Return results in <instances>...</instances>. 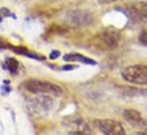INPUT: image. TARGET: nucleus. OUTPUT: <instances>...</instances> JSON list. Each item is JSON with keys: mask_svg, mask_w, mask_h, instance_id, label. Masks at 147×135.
<instances>
[{"mask_svg": "<svg viewBox=\"0 0 147 135\" xmlns=\"http://www.w3.org/2000/svg\"><path fill=\"white\" fill-rule=\"evenodd\" d=\"M121 40V34L117 30L109 27L103 30L102 32L97 34L94 40H92V44L97 50L100 51H110L115 49Z\"/></svg>", "mask_w": 147, "mask_h": 135, "instance_id": "nucleus-1", "label": "nucleus"}, {"mask_svg": "<svg viewBox=\"0 0 147 135\" xmlns=\"http://www.w3.org/2000/svg\"><path fill=\"white\" fill-rule=\"evenodd\" d=\"M24 88L28 92L33 94H46L53 97H59L63 94V90L61 86L40 80H29L24 83Z\"/></svg>", "mask_w": 147, "mask_h": 135, "instance_id": "nucleus-2", "label": "nucleus"}, {"mask_svg": "<svg viewBox=\"0 0 147 135\" xmlns=\"http://www.w3.org/2000/svg\"><path fill=\"white\" fill-rule=\"evenodd\" d=\"M124 81L134 84L147 85V66L146 65H134L125 67L122 73Z\"/></svg>", "mask_w": 147, "mask_h": 135, "instance_id": "nucleus-3", "label": "nucleus"}, {"mask_svg": "<svg viewBox=\"0 0 147 135\" xmlns=\"http://www.w3.org/2000/svg\"><path fill=\"white\" fill-rule=\"evenodd\" d=\"M132 22H145L147 21V1H138L125 5L121 8Z\"/></svg>", "mask_w": 147, "mask_h": 135, "instance_id": "nucleus-4", "label": "nucleus"}, {"mask_svg": "<svg viewBox=\"0 0 147 135\" xmlns=\"http://www.w3.org/2000/svg\"><path fill=\"white\" fill-rule=\"evenodd\" d=\"M65 19L73 26H90L94 23V15L87 10L74 9L66 13Z\"/></svg>", "mask_w": 147, "mask_h": 135, "instance_id": "nucleus-5", "label": "nucleus"}, {"mask_svg": "<svg viewBox=\"0 0 147 135\" xmlns=\"http://www.w3.org/2000/svg\"><path fill=\"white\" fill-rule=\"evenodd\" d=\"M95 126L104 134L107 135H123L125 134V131L123 126L114 120V119H96L94 122Z\"/></svg>", "mask_w": 147, "mask_h": 135, "instance_id": "nucleus-6", "label": "nucleus"}, {"mask_svg": "<svg viewBox=\"0 0 147 135\" xmlns=\"http://www.w3.org/2000/svg\"><path fill=\"white\" fill-rule=\"evenodd\" d=\"M64 126L69 127L71 130L70 134H86L89 132V127L87 125V123L80 118V117H75V116H71V117H67L65 120H64Z\"/></svg>", "mask_w": 147, "mask_h": 135, "instance_id": "nucleus-7", "label": "nucleus"}, {"mask_svg": "<svg viewBox=\"0 0 147 135\" xmlns=\"http://www.w3.org/2000/svg\"><path fill=\"white\" fill-rule=\"evenodd\" d=\"M53 100L48 98L46 94L39 96L37 98L32 99L30 101V109L32 112L40 115V114H46L49 111V109L53 107Z\"/></svg>", "mask_w": 147, "mask_h": 135, "instance_id": "nucleus-8", "label": "nucleus"}, {"mask_svg": "<svg viewBox=\"0 0 147 135\" xmlns=\"http://www.w3.org/2000/svg\"><path fill=\"white\" fill-rule=\"evenodd\" d=\"M123 118L132 126V127H144L145 120L140 112L134 109H125L123 111Z\"/></svg>", "mask_w": 147, "mask_h": 135, "instance_id": "nucleus-9", "label": "nucleus"}, {"mask_svg": "<svg viewBox=\"0 0 147 135\" xmlns=\"http://www.w3.org/2000/svg\"><path fill=\"white\" fill-rule=\"evenodd\" d=\"M64 60L65 61H79V63H83L87 65H96V61L94 59H90L88 57H84L80 53H67L64 56Z\"/></svg>", "mask_w": 147, "mask_h": 135, "instance_id": "nucleus-10", "label": "nucleus"}, {"mask_svg": "<svg viewBox=\"0 0 147 135\" xmlns=\"http://www.w3.org/2000/svg\"><path fill=\"white\" fill-rule=\"evenodd\" d=\"M5 67L7 68L11 74H16L18 67H20V63L15 59V58H7L6 63H5Z\"/></svg>", "mask_w": 147, "mask_h": 135, "instance_id": "nucleus-11", "label": "nucleus"}, {"mask_svg": "<svg viewBox=\"0 0 147 135\" xmlns=\"http://www.w3.org/2000/svg\"><path fill=\"white\" fill-rule=\"evenodd\" d=\"M138 40H139V42H140L143 45H147V29L140 32Z\"/></svg>", "mask_w": 147, "mask_h": 135, "instance_id": "nucleus-12", "label": "nucleus"}, {"mask_svg": "<svg viewBox=\"0 0 147 135\" xmlns=\"http://www.w3.org/2000/svg\"><path fill=\"white\" fill-rule=\"evenodd\" d=\"M59 57V51H53L51 55H50V59H55V58H58Z\"/></svg>", "mask_w": 147, "mask_h": 135, "instance_id": "nucleus-13", "label": "nucleus"}, {"mask_svg": "<svg viewBox=\"0 0 147 135\" xmlns=\"http://www.w3.org/2000/svg\"><path fill=\"white\" fill-rule=\"evenodd\" d=\"M114 1H117V0H98L99 3H111V2H114Z\"/></svg>", "mask_w": 147, "mask_h": 135, "instance_id": "nucleus-14", "label": "nucleus"}, {"mask_svg": "<svg viewBox=\"0 0 147 135\" xmlns=\"http://www.w3.org/2000/svg\"><path fill=\"white\" fill-rule=\"evenodd\" d=\"M75 67H76V66H73V65H69V66H64V67H62V69H64V70H67V69H74Z\"/></svg>", "mask_w": 147, "mask_h": 135, "instance_id": "nucleus-15", "label": "nucleus"}]
</instances>
